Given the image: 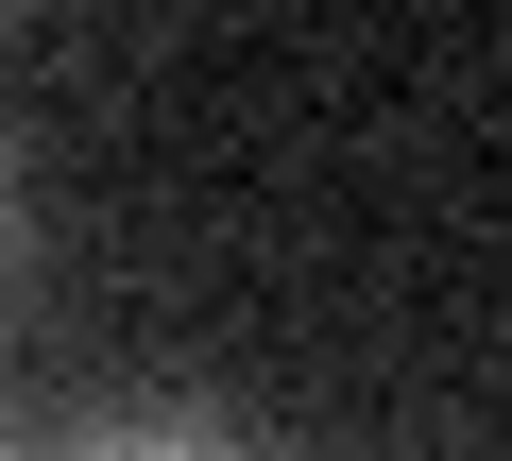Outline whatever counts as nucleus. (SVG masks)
Returning a JSON list of instances; mask_svg holds the SVG:
<instances>
[{"label": "nucleus", "mask_w": 512, "mask_h": 461, "mask_svg": "<svg viewBox=\"0 0 512 461\" xmlns=\"http://www.w3.org/2000/svg\"><path fill=\"white\" fill-rule=\"evenodd\" d=\"M69 461H222L205 427H103V444H69Z\"/></svg>", "instance_id": "1"}]
</instances>
